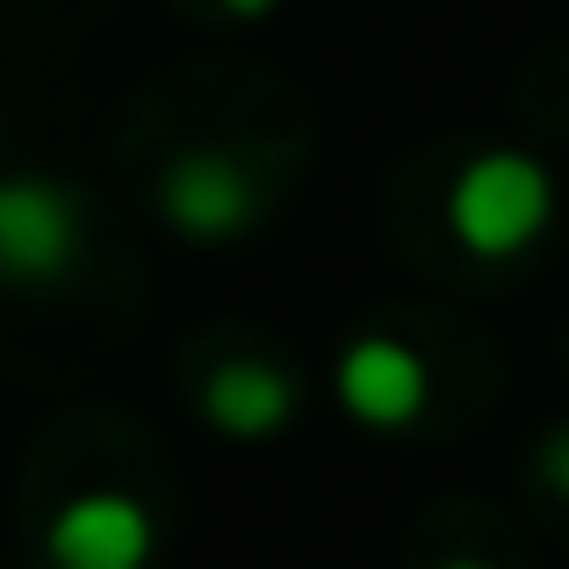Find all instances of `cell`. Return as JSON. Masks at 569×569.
<instances>
[{"label": "cell", "instance_id": "7a4b0ae2", "mask_svg": "<svg viewBox=\"0 0 569 569\" xmlns=\"http://www.w3.org/2000/svg\"><path fill=\"white\" fill-rule=\"evenodd\" d=\"M87 209L66 181L0 173V289H58L80 267Z\"/></svg>", "mask_w": 569, "mask_h": 569}, {"label": "cell", "instance_id": "30bf717a", "mask_svg": "<svg viewBox=\"0 0 569 569\" xmlns=\"http://www.w3.org/2000/svg\"><path fill=\"white\" fill-rule=\"evenodd\" d=\"M0 173H8V167H0Z\"/></svg>", "mask_w": 569, "mask_h": 569}, {"label": "cell", "instance_id": "6da1fadb", "mask_svg": "<svg viewBox=\"0 0 569 569\" xmlns=\"http://www.w3.org/2000/svg\"><path fill=\"white\" fill-rule=\"evenodd\" d=\"M548 223H556V173L519 144L461 159V173L447 181V231L469 260H519L548 238Z\"/></svg>", "mask_w": 569, "mask_h": 569}, {"label": "cell", "instance_id": "277c9868", "mask_svg": "<svg viewBox=\"0 0 569 569\" xmlns=\"http://www.w3.org/2000/svg\"><path fill=\"white\" fill-rule=\"evenodd\" d=\"M159 519L130 490H72L43 527V562L51 569H152Z\"/></svg>", "mask_w": 569, "mask_h": 569}, {"label": "cell", "instance_id": "8992f818", "mask_svg": "<svg viewBox=\"0 0 569 569\" xmlns=\"http://www.w3.org/2000/svg\"><path fill=\"white\" fill-rule=\"evenodd\" d=\"M202 418L223 440H274L296 418V382L260 353H231L202 376Z\"/></svg>", "mask_w": 569, "mask_h": 569}, {"label": "cell", "instance_id": "ba28073f", "mask_svg": "<svg viewBox=\"0 0 569 569\" xmlns=\"http://www.w3.org/2000/svg\"><path fill=\"white\" fill-rule=\"evenodd\" d=\"M223 14H238V22H260V14H274L281 0H217Z\"/></svg>", "mask_w": 569, "mask_h": 569}, {"label": "cell", "instance_id": "52a82bcc", "mask_svg": "<svg viewBox=\"0 0 569 569\" xmlns=\"http://www.w3.org/2000/svg\"><path fill=\"white\" fill-rule=\"evenodd\" d=\"M533 469H541V483L569 505V418H562V426H548V440H541V455H533Z\"/></svg>", "mask_w": 569, "mask_h": 569}, {"label": "cell", "instance_id": "5b68a950", "mask_svg": "<svg viewBox=\"0 0 569 569\" xmlns=\"http://www.w3.org/2000/svg\"><path fill=\"white\" fill-rule=\"evenodd\" d=\"M332 389H339V403H347L353 426L403 432V426H418L426 403H432V368H426V353H418L411 339L368 332V339H353V347L339 353Z\"/></svg>", "mask_w": 569, "mask_h": 569}, {"label": "cell", "instance_id": "9c48e42d", "mask_svg": "<svg viewBox=\"0 0 569 569\" xmlns=\"http://www.w3.org/2000/svg\"><path fill=\"white\" fill-rule=\"evenodd\" d=\"M440 569H498V562H476V556H455V562H440Z\"/></svg>", "mask_w": 569, "mask_h": 569}, {"label": "cell", "instance_id": "3957f363", "mask_svg": "<svg viewBox=\"0 0 569 569\" xmlns=\"http://www.w3.org/2000/svg\"><path fill=\"white\" fill-rule=\"evenodd\" d=\"M159 217L194 246H231L260 223V173L223 144H188L159 173Z\"/></svg>", "mask_w": 569, "mask_h": 569}]
</instances>
